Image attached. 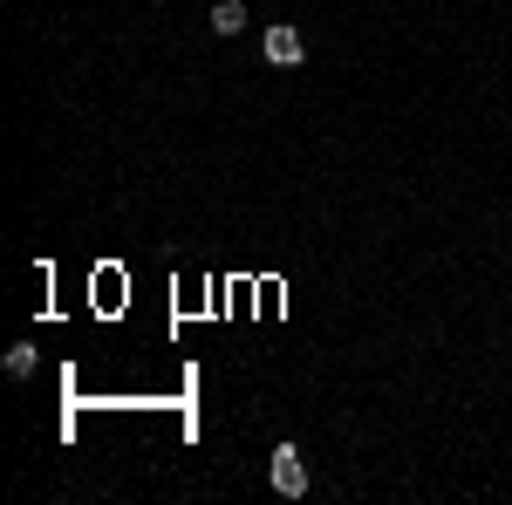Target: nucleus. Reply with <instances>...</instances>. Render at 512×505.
Returning a JSON list of instances; mask_svg holds the SVG:
<instances>
[{"label": "nucleus", "mask_w": 512, "mask_h": 505, "mask_svg": "<svg viewBox=\"0 0 512 505\" xmlns=\"http://www.w3.org/2000/svg\"><path fill=\"white\" fill-rule=\"evenodd\" d=\"M274 492L280 499H301V492H308V465H301L294 444H274Z\"/></svg>", "instance_id": "obj_1"}, {"label": "nucleus", "mask_w": 512, "mask_h": 505, "mask_svg": "<svg viewBox=\"0 0 512 505\" xmlns=\"http://www.w3.org/2000/svg\"><path fill=\"white\" fill-rule=\"evenodd\" d=\"M301 55H308V41H301V28H287V21H280V28H267V62H280V69H294Z\"/></svg>", "instance_id": "obj_2"}, {"label": "nucleus", "mask_w": 512, "mask_h": 505, "mask_svg": "<svg viewBox=\"0 0 512 505\" xmlns=\"http://www.w3.org/2000/svg\"><path fill=\"white\" fill-rule=\"evenodd\" d=\"M246 21H253V14H246V0H219V7H212V35H239Z\"/></svg>", "instance_id": "obj_3"}, {"label": "nucleus", "mask_w": 512, "mask_h": 505, "mask_svg": "<svg viewBox=\"0 0 512 505\" xmlns=\"http://www.w3.org/2000/svg\"><path fill=\"white\" fill-rule=\"evenodd\" d=\"M7 376H35V349H28V342L7 349Z\"/></svg>", "instance_id": "obj_4"}]
</instances>
